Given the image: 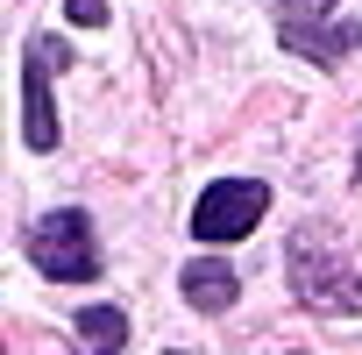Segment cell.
Masks as SVG:
<instances>
[{
    "instance_id": "ba28073f",
    "label": "cell",
    "mask_w": 362,
    "mask_h": 355,
    "mask_svg": "<svg viewBox=\"0 0 362 355\" xmlns=\"http://www.w3.org/2000/svg\"><path fill=\"white\" fill-rule=\"evenodd\" d=\"M71 22H107V0H64Z\"/></svg>"
},
{
    "instance_id": "8992f818",
    "label": "cell",
    "mask_w": 362,
    "mask_h": 355,
    "mask_svg": "<svg viewBox=\"0 0 362 355\" xmlns=\"http://www.w3.org/2000/svg\"><path fill=\"white\" fill-rule=\"evenodd\" d=\"M78 341H86V355H121L128 313H121V305H86V313H78Z\"/></svg>"
},
{
    "instance_id": "3957f363",
    "label": "cell",
    "mask_w": 362,
    "mask_h": 355,
    "mask_svg": "<svg viewBox=\"0 0 362 355\" xmlns=\"http://www.w3.org/2000/svg\"><path fill=\"white\" fill-rule=\"evenodd\" d=\"M263 206H270V192L256 178H221V185H206L199 206H192V235L199 242H242L263 221Z\"/></svg>"
},
{
    "instance_id": "277c9868",
    "label": "cell",
    "mask_w": 362,
    "mask_h": 355,
    "mask_svg": "<svg viewBox=\"0 0 362 355\" xmlns=\"http://www.w3.org/2000/svg\"><path fill=\"white\" fill-rule=\"evenodd\" d=\"M57 64H64V43L36 36L29 43V78H22V121H29L36 149H57V100H50V71Z\"/></svg>"
},
{
    "instance_id": "52a82bcc",
    "label": "cell",
    "mask_w": 362,
    "mask_h": 355,
    "mask_svg": "<svg viewBox=\"0 0 362 355\" xmlns=\"http://www.w3.org/2000/svg\"><path fill=\"white\" fill-rule=\"evenodd\" d=\"M277 8H284V43H291V50H305V36H313L320 8H334V0H277Z\"/></svg>"
},
{
    "instance_id": "7a4b0ae2",
    "label": "cell",
    "mask_w": 362,
    "mask_h": 355,
    "mask_svg": "<svg viewBox=\"0 0 362 355\" xmlns=\"http://www.w3.org/2000/svg\"><path fill=\"white\" fill-rule=\"evenodd\" d=\"M36 270L57 277V284H86V277H100L93 221H86V214H50V221H36Z\"/></svg>"
},
{
    "instance_id": "5b68a950",
    "label": "cell",
    "mask_w": 362,
    "mask_h": 355,
    "mask_svg": "<svg viewBox=\"0 0 362 355\" xmlns=\"http://www.w3.org/2000/svg\"><path fill=\"white\" fill-rule=\"evenodd\" d=\"M235 270L228 263H214V256H199V263H185V298L199 305V313H221V305H235Z\"/></svg>"
},
{
    "instance_id": "6da1fadb",
    "label": "cell",
    "mask_w": 362,
    "mask_h": 355,
    "mask_svg": "<svg viewBox=\"0 0 362 355\" xmlns=\"http://www.w3.org/2000/svg\"><path fill=\"white\" fill-rule=\"evenodd\" d=\"M291 291L320 313H362V263L327 242V228H305L291 242Z\"/></svg>"
}]
</instances>
